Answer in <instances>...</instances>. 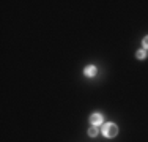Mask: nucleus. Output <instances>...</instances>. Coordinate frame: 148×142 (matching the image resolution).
Segmentation results:
<instances>
[{
  "label": "nucleus",
  "mask_w": 148,
  "mask_h": 142,
  "mask_svg": "<svg viewBox=\"0 0 148 142\" xmlns=\"http://www.w3.org/2000/svg\"><path fill=\"white\" fill-rule=\"evenodd\" d=\"M142 43H143V48H145V49H148V35H147L145 38H143V41H142Z\"/></svg>",
  "instance_id": "nucleus-6"
},
{
  "label": "nucleus",
  "mask_w": 148,
  "mask_h": 142,
  "mask_svg": "<svg viewBox=\"0 0 148 142\" xmlns=\"http://www.w3.org/2000/svg\"><path fill=\"white\" fill-rule=\"evenodd\" d=\"M84 74H85L87 77H93L95 74H96V66H95V65L85 66V70H84Z\"/></svg>",
  "instance_id": "nucleus-3"
},
{
  "label": "nucleus",
  "mask_w": 148,
  "mask_h": 142,
  "mask_svg": "<svg viewBox=\"0 0 148 142\" xmlns=\"http://www.w3.org/2000/svg\"><path fill=\"white\" fill-rule=\"evenodd\" d=\"M96 134H98V128H96V126H91L90 130H88V136H90V137H95Z\"/></svg>",
  "instance_id": "nucleus-5"
},
{
  "label": "nucleus",
  "mask_w": 148,
  "mask_h": 142,
  "mask_svg": "<svg viewBox=\"0 0 148 142\" xmlns=\"http://www.w3.org/2000/svg\"><path fill=\"white\" fill-rule=\"evenodd\" d=\"M136 57H137V59H140V60L147 59V51H145V49H140V51H137V52H136Z\"/></svg>",
  "instance_id": "nucleus-4"
},
{
  "label": "nucleus",
  "mask_w": 148,
  "mask_h": 142,
  "mask_svg": "<svg viewBox=\"0 0 148 142\" xmlns=\"http://www.w3.org/2000/svg\"><path fill=\"white\" fill-rule=\"evenodd\" d=\"M103 134L106 137H115L118 134V126L115 123L109 122V123H104L103 125Z\"/></svg>",
  "instance_id": "nucleus-1"
},
{
  "label": "nucleus",
  "mask_w": 148,
  "mask_h": 142,
  "mask_svg": "<svg viewBox=\"0 0 148 142\" xmlns=\"http://www.w3.org/2000/svg\"><path fill=\"white\" fill-rule=\"evenodd\" d=\"M90 122H91V125H93V126H98V125H101V123H103V115H101L99 112H95V114H91V117H90Z\"/></svg>",
  "instance_id": "nucleus-2"
}]
</instances>
